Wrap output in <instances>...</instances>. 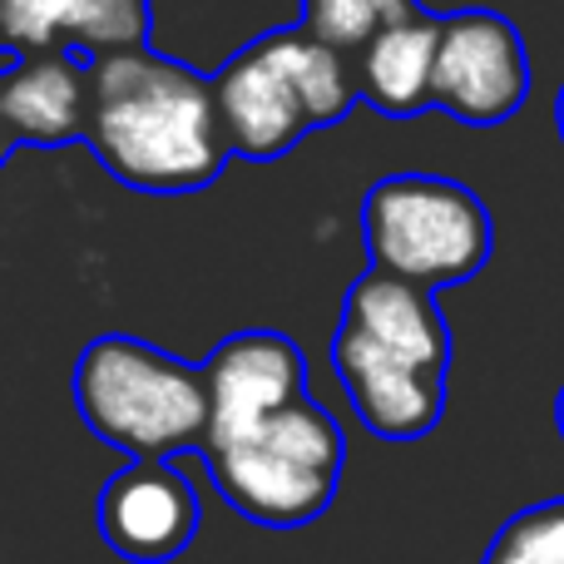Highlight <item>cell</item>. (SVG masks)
Instances as JSON below:
<instances>
[{"label": "cell", "mask_w": 564, "mask_h": 564, "mask_svg": "<svg viewBox=\"0 0 564 564\" xmlns=\"http://www.w3.org/2000/svg\"><path fill=\"white\" fill-rule=\"evenodd\" d=\"M371 263L391 278L446 288L466 282L490 258V214L466 184L431 174H391L361 204Z\"/></svg>", "instance_id": "4"}, {"label": "cell", "mask_w": 564, "mask_h": 564, "mask_svg": "<svg viewBox=\"0 0 564 564\" xmlns=\"http://www.w3.org/2000/svg\"><path fill=\"white\" fill-rule=\"evenodd\" d=\"M347 327H357L361 337H371L377 347L397 351V357L416 361L421 371H446L451 357V337L446 322H441L431 288L406 278H391L381 268H371L357 288L347 292V312H341Z\"/></svg>", "instance_id": "11"}, {"label": "cell", "mask_w": 564, "mask_h": 564, "mask_svg": "<svg viewBox=\"0 0 564 564\" xmlns=\"http://www.w3.org/2000/svg\"><path fill=\"white\" fill-rule=\"evenodd\" d=\"M560 431H564V391H560Z\"/></svg>", "instance_id": "20"}, {"label": "cell", "mask_w": 564, "mask_h": 564, "mask_svg": "<svg viewBox=\"0 0 564 564\" xmlns=\"http://www.w3.org/2000/svg\"><path fill=\"white\" fill-rule=\"evenodd\" d=\"M228 506L273 530L307 525L327 510L341 476V431L317 401H292L263 426L204 446Z\"/></svg>", "instance_id": "3"}, {"label": "cell", "mask_w": 564, "mask_h": 564, "mask_svg": "<svg viewBox=\"0 0 564 564\" xmlns=\"http://www.w3.org/2000/svg\"><path fill=\"white\" fill-rule=\"evenodd\" d=\"M198 500L184 476L159 460H134L99 496V535L124 560H174L194 540Z\"/></svg>", "instance_id": "9"}, {"label": "cell", "mask_w": 564, "mask_h": 564, "mask_svg": "<svg viewBox=\"0 0 564 564\" xmlns=\"http://www.w3.org/2000/svg\"><path fill=\"white\" fill-rule=\"evenodd\" d=\"M75 401L99 441L134 460H164L208 436V381L134 337H99L75 367Z\"/></svg>", "instance_id": "2"}, {"label": "cell", "mask_w": 564, "mask_h": 564, "mask_svg": "<svg viewBox=\"0 0 564 564\" xmlns=\"http://www.w3.org/2000/svg\"><path fill=\"white\" fill-rule=\"evenodd\" d=\"M204 381H208L204 446L243 436V431L263 426L268 416H278L282 406L307 397V391H302V381H307L302 351L292 347L288 337H278V332H238V337H228L224 347L208 357Z\"/></svg>", "instance_id": "6"}, {"label": "cell", "mask_w": 564, "mask_h": 564, "mask_svg": "<svg viewBox=\"0 0 564 564\" xmlns=\"http://www.w3.org/2000/svg\"><path fill=\"white\" fill-rule=\"evenodd\" d=\"M332 361H337V377H341V387H347L357 416L367 421L377 436L411 441V436H426V431L441 421L446 391H441L436 371H421L416 361L377 347V341L361 337V332L347 327V322L337 327Z\"/></svg>", "instance_id": "7"}, {"label": "cell", "mask_w": 564, "mask_h": 564, "mask_svg": "<svg viewBox=\"0 0 564 564\" xmlns=\"http://www.w3.org/2000/svg\"><path fill=\"white\" fill-rule=\"evenodd\" d=\"M555 115H560V134H564V89H560V109H555Z\"/></svg>", "instance_id": "19"}, {"label": "cell", "mask_w": 564, "mask_h": 564, "mask_svg": "<svg viewBox=\"0 0 564 564\" xmlns=\"http://www.w3.org/2000/svg\"><path fill=\"white\" fill-rule=\"evenodd\" d=\"M411 0H302V30L337 45L341 55L367 50L397 20H411Z\"/></svg>", "instance_id": "15"}, {"label": "cell", "mask_w": 564, "mask_h": 564, "mask_svg": "<svg viewBox=\"0 0 564 564\" xmlns=\"http://www.w3.org/2000/svg\"><path fill=\"white\" fill-rule=\"evenodd\" d=\"M263 45L273 50V59L292 75L302 105H307L312 129H317V124H337V119L351 109V99H357V79H351L347 55H341L337 45L317 40L312 30H302V25L278 30V35H268Z\"/></svg>", "instance_id": "14"}, {"label": "cell", "mask_w": 564, "mask_h": 564, "mask_svg": "<svg viewBox=\"0 0 564 564\" xmlns=\"http://www.w3.org/2000/svg\"><path fill=\"white\" fill-rule=\"evenodd\" d=\"M530 95V59L516 25L490 10H460L441 20L431 105L451 109L460 124H500Z\"/></svg>", "instance_id": "5"}, {"label": "cell", "mask_w": 564, "mask_h": 564, "mask_svg": "<svg viewBox=\"0 0 564 564\" xmlns=\"http://www.w3.org/2000/svg\"><path fill=\"white\" fill-rule=\"evenodd\" d=\"M6 134H10V115H6V75H0V154H6Z\"/></svg>", "instance_id": "17"}, {"label": "cell", "mask_w": 564, "mask_h": 564, "mask_svg": "<svg viewBox=\"0 0 564 564\" xmlns=\"http://www.w3.org/2000/svg\"><path fill=\"white\" fill-rule=\"evenodd\" d=\"M149 0H6V45L15 55L75 45L89 59L144 50Z\"/></svg>", "instance_id": "10"}, {"label": "cell", "mask_w": 564, "mask_h": 564, "mask_svg": "<svg viewBox=\"0 0 564 564\" xmlns=\"http://www.w3.org/2000/svg\"><path fill=\"white\" fill-rule=\"evenodd\" d=\"M436 50H441V20L411 15L387 25L367 50H361L357 85L387 115H416L431 105V79H436Z\"/></svg>", "instance_id": "13"}, {"label": "cell", "mask_w": 564, "mask_h": 564, "mask_svg": "<svg viewBox=\"0 0 564 564\" xmlns=\"http://www.w3.org/2000/svg\"><path fill=\"white\" fill-rule=\"evenodd\" d=\"M486 564H564V500L510 520L490 545Z\"/></svg>", "instance_id": "16"}, {"label": "cell", "mask_w": 564, "mask_h": 564, "mask_svg": "<svg viewBox=\"0 0 564 564\" xmlns=\"http://www.w3.org/2000/svg\"><path fill=\"white\" fill-rule=\"evenodd\" d=\"M0 50H6V0H0Z\"/></svg>", "instance_id": "18"}, {"label": "cell", "mask_w": 564, "mask_h": 564, "mask_svg": "<svg viewBox=\"0 0 564 564\" xmlns=\"http://www.w3.org/2000/svg\"><path fill=\"white\" fill-rule=\"evenodd\" d=\"M214 95H218L228 154H238V159H258V164L282 159L312 129L297 85H292V75L278 65L263 40L218 69Z\"/></svg>", "instance_id": "8"}, {"label": "cell", "mask_w": 564, "mask_h": 564, "mask_svg": "<svg viewBox=\"0 0 564 564\" xmlns=\"http://www.w3.org/2000/svg\"><path fill=\"white\" fill-rule=\"evenodd\" d=\"M10 134L30 144H65L89 129V65L45 50L6 69Z\"/></svg>", "instance_id": "12"}, {"label": "cell", "mask_w": 564, "mask_h": 564, "mask_svg": "<svg viewBox=\"0 0 564 564\" xmlns=\"http://www.w3.org/2000/svg\"><path fill=\"white\" fill-rule=\"evenodd\" d=\"M89 144L144 194H194L228 159L214 79L154 50L89 59Z\"/></svg>", "instance_id": "1"}]
</instances>
